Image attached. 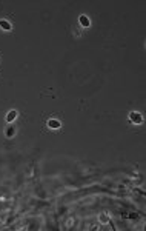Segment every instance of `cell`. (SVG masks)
<instances>
[{"label": "cell", "mask_w": 146, "mask_h": 231, "mask_svg": "<svg viewBox=\"0 0 146 231\" xmlns=\"http://www.w3.org/2000/svg\"><path fill=\"white\" fill-rule=\"evenodd\" d=\"M0 28L5 29V31H11V29H12V25H11L10 22H8V20L2 19V20H0Z\"/></svg>", "instance_id": "cell-3"}, {"label": "cell", "mask_w": 146, "mask_h": 231, "mask_svg": "<svg viewBox=\"0 0 146 231\" xmlns=\"http://www.w3.org/2000/svg\"><path fill=\"white\" fill-rule=\"evenodd\" d=\"M15 117H17V111H15V110H11L10 113H8V116H6V120H8V122H12Z\"/></svg>", "instance_id": "cell-5"}, {"label": "cell", "mask_w": 146, "mask_h": 231, "mask_svg": "<svg viewBox=\"0 0 146 231\" xmlns=\"http://www.w3.org/2000/svg\"><path fill=\"white\" fill-rule=\"evenodd\" d=\"M129 119H131V122L132 123H142V114L140 113H135V111H132L131 114H129Z\"/></svg>", "instance_id": "cell-2"}, {"label": "cell", "mask_w": 146, "mask_h": 231, "mask_svg": "<svg viewBox=\"0 0 146 231\" xmlns=\"http://www.w3.org/2000/svg\"><path fill=\"white\" fill-rule=\"evenodd\" d=\"M79 20H80V25H81V26H85V28H88L89 23H91L86 15H80V17H79Z\"/></svg>", "instance_id": "cell-4"}, {"label": "cell", "mask_w": 146, "mask_h": 231, "mask_svg": "<svg viewBox=\"0 0 146 231\" xmlns=\"http://www.w3.org/2000/svg\"><path fill=\"white\" fill-rule=\"evenodd\" d=\"M62 127V122L60 120H57V119H49L48 120V128H51V129H59Z\"/></svg>", "instance_id": "cell-1"}, {"label": "cell", "mask_w": 146, "mask_h": 231, "mask_svg": "<svg viewBox=\"0 0 146 231\" xmlns=\"http://www.w3.org/2000/svg\"><path fill=\"white\" fill-rule=\"evenodd\" d=\"M14 132H15L14 128H8V129H6V136H8V137H12V136H14Z\"/></svg>", "instance_id": "cell-6"}]
</instances>
